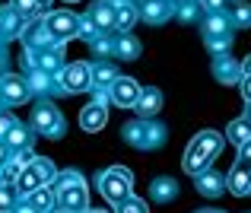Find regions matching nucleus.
Wrapping results in <instances>:
<instances>
[{"instance_id": "1", "label": "nucleus", "mask_w": 251, "mask_h": 213, "mask_svg": "<svg viewBox=\"0 0 251 213\" xmlns=\"http://www.w3.org/2000/svg\"><path fill=\"white\" fill-rule=\"evenodd\" d=\"M223 146V137L216 134V131H203V134H197L194 140L188 143V153H184V172L188 175H201V172H207V165L216 159V153H220Z\"/></svg>"}, {"instance_id": "2", "label": "nucleus", "mask_w": 251, "mask_h": 213, "mask_svg": "<svg viewBox=\"0 0 251 213\" xmlns=\"http://www.w3.org/2000/svg\"><path fill=\"white\" fill-rule=\"evenodd\" d=\"M162 134H166V131H162L159 124H147V118L130 121L127 128H124V140L130 146H137V150H153V146H159Z\"/></svg>"}, {"instance_id": "3", "label": "nucleus", "mask_w": 251, "mask_h": 213, "mask_svg": "<svg viewBox=\"0 0 251 213\" xmlns=\"http://www.w3.org/2000/svg\"><path fill=\"white\" fill-rule=\"evenodd\" d=\"M130 172H124V169H108V172H102L99 175V188H102V194L108 197L111 204H124L130 197Z\"/></svg>"}, {"instance_id": "4", "label": "nucleus", "mask_w": 251, "mask_h": 213, "mask_svg": "<svg viewBox=\"0 0 251 213\" xmlns=\"http://www.w3.org/2000/svg\"><path fill=\"white\" fill-rule=\"evenodd\" d=\"M57 204L70 213H80L86 210V188H83V178L76 172L61 178V188H57Z\"/></svg>"}, {"instance_id": "5", "label": "nucleus", "mask_w": 251, "mask_h": 213, "mask_svg": "<svg viewBox=\"0 0 251 213\" xmlns=\"http://www.w3.org/2000/svg\"><path fill=\"white\" fill-rule=\"evenodd\" d=\"M32 128L45 137H61L64 134V121H61V115H57V108L51 102L35 105V111H32Z\"/></svg>"}, {"instance_id": "6", "label": "nucleus", "mask_w": 251, "mask_h": 213, "mask_svg": "<svg viewBox=\"0 0 251 213\" xmlns=\"http://www.w3.org/2000/svg\"><path fill=\"white\" fill-rule=\"evenodd\" d=\"M42 23H45V29H48V35L54 38V42H64V38L80 35V26H83L74 13H48Z\"/></svg>"}, {"instance_id": "7", "label": "nucleus", "mask_w": 251, "mask_h": 213, "mask_svg": "<svg viewBox=\"0 0 251 213\" xmlns=\"http://www.w3.org/2000/svg\"><path fill=\"white\" fill-rule=\"evenodd\" d=\"M61 86H64V92L92 89V67H86V64H70V67H64L61 70Z\"/></svg>"}, {"instance_id": "8", "label": "nucleus", "mask_w": 251, "mask_h": 213, "mask_svg": "<svg viewBox=\"0 0 251 213\" xmlns=\"http://www.w3.org/2000/svg\"><path fill=\"white\" fill-rule=\"evenodd\" d=\"M111 102L115 105H121V108H134L137 102H140V86H137V80H130V77H118L115 80V86H111Z\"/></svg>"}, {"instance_id": "9", "label": "nucleus", "mask_w": 251, "mask_h": 213, "mask_svg": "<svg viewBox=\"0 0 251 213\" xmlns=\"http://www.w3.org/2000/svg\"><path fill=\"white\" fill-rule=\"evenodd\" d=\"M105 121H108V111H105V102L102 99H96L92 105H86L83 115H80V128L89 131V134H96V131L105 128Z\"/></svg>"}, {"instance_id": "10", "label": "nucleus", "mask_w": 251, "mask_h": 213, "mask_svg": "<svg viewBox=\"0 0 251 213\" xmlns=\"http://www.w3.org/2000/svg\"><path fill=\"white\" fill-rule=\"evenodd\" d=\"M0 99H6L10 105L25 102V99H29V83L19 80V77H3L0 80Z\"/></svg>"}, {"instance_id": "11", "label": "nucleus", "mask_w": 251, "mask_h": 213, "mask_svg": "<svg viewBox=\"0 0 251 213\" xmlns=\"http://www.w3.org/2000/svg\"><path fill=\"white\" fill-rule=\"evenodd\" d=\"M150 197H153L156 204L175 201V197H178V182H175V178H169V175H159L153 185H150Z\"/></svg>"}, {"instance_id": "12", "label": "nucleus", "mask_w": 251, "mask_h": 213, "mask_svg": "<svg viewBox=\"0 0 251 213\" xmlns=\"http://www.w3.org/2000/svg\"><path fill=\"white\" fill-rule=\"evenodd\" d=\"M226 188L232 191V194H239V197H245L251 194V169L248 165H235L232 172H229V178H226Z\"/></svg>"}, {"instance_id": "13", "label": "nucleus", "mask_w": 251, "mask_h": 213, "mask_svg": "<svg viewBox=\"0 0 251 213\" xmlns=\"http://www.w3.org/2000/svg\"><path fill=\"white\" fill-rule=\"evenodd\" d=\"M162 108V92L156 89V86H147V89L140 92V102H137V111H140V118H156Z\"/></svg>"}, {"instance_id": "14", "label": "nucleus", "mask_w": 251, "mask_h": 213, "mask_svg": "<svg viewBox=\"0 0 251 213\" xmlns=\"http://www.w3.org/2000/svg\"><path fill=\"white\" fill-rule=\"evenodd\" d=\"M213 77L220 83H239L245 73H242V64H235L232 57H216L213 61Z\"/></svg>"}, {"instance_id": "15", "label": "nucleus", "mask_w": 251, "mask_h": 213, "mask_svg": "<svg viewBox=\"0 0 251 213\" xmlns=\"http://www.w3.org/2000/svg\"><path fill=\"white\" fill-rule=\"evenodd\" d=\"M89 23L96 26V32H99V35H108V32L115 29V6H111V3H99L96 10H92Z\"/></svg>"}, {"instance_id": "16", "label": "nucleus", "mask_w": 251, "mask_h": 213, "mask_svg": "<svg viewBox=\"0 0 251 213\" xmlns=\"http://www.w3.org/2000/svg\"><path fill=\"white\" fill-rule=\"evenodd\" d=\"M147 23H153V26H159V23H166V19L172 16V3L169 0H143V13H140Z\"/></svg>"}, {"instance_id": "17", "label": "nucleus", "mask_w": 251, "mask_h": 213, "mask_svg": "<svg viewBox=\"0 0 251 213\" xmlns=\"http://www.w3.org/2000/svg\"><path fill=\"white\" fill-rule=\"evenodd\" d=\"M223 188H226V178H223L220 172H201V175H197V191H201L203 197L223 194Z\"/></svg>"}, {"instance_id": "18", "label": "nucleus", "mask_w": 251, "mask_h": 213, "mask_svg": "<svg viewBox=\"0 0 251 213\" xmlns=\"http://www.w3.org/2000/svg\"><path fill=\"white\" fill-rule=\"evenodd\" d=\"M118 80L115 64H96L92 67V89H111Z\"/></svg>"}, {"instance_id": "19", "label": "nucleus", "mask_w": 251, "mask_h": 213, "mask_svg": "<svg viewBox=\"0 0 251 213\" xmlns=\"http://www.w3.org/2000/svg\"><path fill=\"white\" fill-rule=\"evenodd\" d=\"M226 137H229L235 146H245V143L251 140V121H248V118H239V121H232V124L226 128Z\"/></svg>"}, {"instance_id": "20", "label": "nucleus", "mask_w": 251, "mask_h": 213, "mask_svg": "<svg viewBox=\"0 0 251 213\" xmlns=\"http://www.w3.org/2000/svg\"><path fill=\"white\" fill-rule=\"evenodd\" d=\"M203 35L207 38H216V35H229V19L223 13H210L203 19Z\"/></svg>"}, {"instance_id": "21", "label": "nucleus", "mask_w": 251, "mask_h": 213, "mask_svg": "<svg viewBox=\"0 0 251 213\" xmlns=\"http://www.w3.org/2000/svg\"><path fill=\"white\" fill-rule=\"evenodd\" d=\"M134 19H137V6L121 3V0H118V3H115V29L127 32L130 26H134Z\"/></svg>"}, {"instance_id": "22", "label": "nucleus", "mask_w": 251, "mask_h": 213, "mask_svg": "<svg viewBox=\"0 0 251 213\" xmlns=\"http://www.w3.org/2000/svg\"><path fill=\"white\" fill-rule=\"evenodd\" d=\"M115 54L121 57V61H134V57L140 54V42L130 38V35H121V38H118V45H115Z\"/></svg>"}, {"instance_id": "23", "label": "nucleus", "mask_w": 251, "mask_h": 213, "mask_svg": "<svg viewBox=\"0 0 251 213\" xmlns=\"http://www.w3.org/2000/svg\"><path fill=\"white\" fill-rule=\"evenodd\" d=\"M35 57H38V70H57L61 67V48H42V51H35Z\"/></svg>"}, {"instance_id": "24", "label": "nucleus", "mask_w": 251, "mask_h": 213, "mask_svg": "<svg viewBox=\"0 0 251 213\" xmlns=\"http://www.w3.org/2000/svg\"><path fill=\"white\" fill-rule=\"evenodd\" d=\"M6 146H13V150H25V146H29V131H25L23 124H13V131L6 134Z\"/></svg>"}, {"instance_id": "25", "label": "nucleus", "mask_w": 251, "mask_h": 213, "mask_svg": "<svg viewBox=\"0 0 251 213\" xmlns=\"http://www.w3.org/2000/svg\"><path fill=\"white\" fill-rule=\"evenodd\" d=\"M38 10H42V6H38L35 0H13V13H16L19 19H29V16H35Z\"/></svg>"}, {"instance_id": "26", "label": "nucleus", "mask_w": 251, "mask_h": 213, "mask_svg": "<svg viewBox=\"0 0 251 213\" xmlns=\"http://www.w3.org/2000/svg\"><path fill=\"white\" fill-rule=\"evenodd\" d=\"M29 197H32V207H35V210H45V213H48V207L54 204V194H51L48 188H38L35 194H29Z\"/></svg>"}, {"instance_id": "27", "label": "nucleus", "mask_w": 251, "mask_h": 213, "mask_svg": "<svg viewBox=\"0 0 251 213\" xmlns=\"http://www.w3.org/2000/svg\"><path fill=\"white\" fill-rule=\"evenodd\" d=\"M229 45H232V35H216V38H207V48L213 51V54H220V51H229Z\"/></svg>"}, {"instance_id": "28", "label": "nucleus", "mask_w": 251, "mask_h": 213, "mask_svg": "<svg viewBox=\"0 0 251 213\" xmlns=\"http://www.w3.org/2000/svg\"><path fill=\"white\" fill-rule=\"evenodd\" d=\"M118 213H147V204L137 197H127L124 204H118Z\"/></svg>"}, {"instance_id": "29", "label": "nucleus", "mask_w": 251, "mask_h": 213, "mask_svg": "<svg viewBox=\"0 0 251 213\" xmlns=\"http://www.w3.org/2000/svg\"><path fill=\"white\" fill-rule=\"evenodd\" d=\"M232 19H235V26H251V6L245 3L232 6Z\"/></svg>"}, {"instance_id": "30", "label": "nucleus", "mask_w": 251, "mask_h": 213, "mask_svg": "<svg viewBox=\"0 0 251 213\" xmlns=\"http://www.w3.org/2000/svg\"><path fill=\"white\" fill-rule=\"evenodd\" d=\"M13 207V185H3L0 188V213H6Z\"/></svg>"}, {"instance_id": "31", "label": "nucleus", "mask_w": 251, "mask_h": 213, "mask_svg": "<svg viewBox=\"0 0 251 213\" xmlns=\"http://www.w3.org/2000/svg\"><path fill=\"white\" fill-rule=\"evenodd\" d=\"M197 10H201V6H194V3H184L181 10H178V19H181V23H194Z\"/></svg>"}, {"instance_id": "32", "label": "nucleus", "mask_w": 251, "mask_h": 213, "mask_svg": "<svg viewBox=\"0 0 251 213\" xmlns=\"http://www.w3.org/2000/svg\"><path fill=\"white\" fill-rule=\"evenodd\" d=\"M29 83H32V89H48V73L35 70V73H32V80H29Z\"/></svg>"}, {"instance_id": "33", "label": "nucleus", "mask_w": 251, "mask_h": 213, "mask_svg": "<svg viewBox=\"0 0 251 213\" xmlns=\"http://www.w3.org/2000/svg\"><path fill=\"white\" fill-rule=\"evenodd\" d=\"M13 131V118L6 115V111H0V137H6Z\"/></svg>"}, {"instance_id": "34", "label": "nucleus", "mask_w": 251, "mask_h": 213, "mask_svg": "<svg viewBox=\"0 0 251 213\" xmlns=\"http://www.w3.org/2000/svg\"><path fill=\"white\" fill-rule=\"evenodd\" d=\"M239 162H242V165H248V169H251V140H248L245 146H239Z\"/></svg>"}, {"instance_id": "35", "label": "nucleus", "mask_w": 251, "mask_h": 213, "mask_svg": "<svg viewBox=\"0 0 251 213\" xmlns=\"http://www.w3.org/2000/svg\"><path fill=\"white\" fill-rule=\"evenodd\" d=\"M203 3V10H210V13H220L223 10V0H201Z\"/></svg>"}, {"instance_id": "36", "label": "nucleus", "mask_w": 251, "mask_h": 213, "mask_svg": "<svg viewBox=\"0 0 251 213\" xmlns=\"http://www.w3.org/2000/svg\"><path fill=\"white\" fill-rule=\"evenodd\" d=\"M242 96L245 102H251V77H242Z\"/></svg>"}, {"instance_id": "37", "label": "nucleus", "mask_w": 251, "mask_h": 213, "mask_svg": "<svg viewBox=\"0 0 251 213\" xmlns=\"http://www.w3.org/2000/svg\"><path fill=\"white\" fill-rule=\"evenodd\" d=\"M10 162V146H6V140H0V165Z\"/></svg>"}, {"instance_id": "38", "label": "nucleus", "mask_w": 251, "mask_h": 213, "mask_svg": "<svg viewBox=\"0 0 251 213\" xmlns=\"http://www.w3.org/2000/svg\"><path fill=\"white\" fill-rule=\"evenodd\" d=\"M242 73H245V77H251V54L245 57V64H242Z\"/></svg>"}, {"instance_id": "39", "label": "nucleus", "mask_w": 251, "mask_h": 213, "mask_svg": "<svg viewBox=\"0 0 251 213\" xmlns=\"http://www.w3.org/2000/svg\"><path fill=\"white\" fill-rule=\"evenodd\" d=\"M35 3H38V6H45V10H48V3H51V0H35Z\"/></svg>"}, {"instance_id": "40", "label": "nucleus", "mask_w": 251, "mask_h": 213, "mask_svg": "<svg viewBox=\"0 0 251 213\" xmlns=\"http://www.w3.org/2000/svg\"><path fill=\"white\" fill-rule=\"evenodd\" d=\"M245 118H248V121H251V102H248V111H245Z\"/></svg>"}, {"instance_id": "41", "label": "nucleus", "mask_w": 251, "mask_h": 213, "mask_svg": "<svg viewBox=\"0 0 251 213\" xmlns=\"http://www.w3.org/2000/svg\"><path fill=\"white\" fill-rule=\"evenodd\" d=\"M197 213H223V210H197Z\"/></svg>"}, {"instance_id": "42", "label": "nucleus", "mask_w": 251, "mask_h": 213, "mask_svg": "<svg viewBox=\"0 0 251 213\" xmlns=\"http://www.w3.org/2000/svg\"><path fill=\"white\" fill-rule=\"evenodd\" d=\"M3 64H6V61H3V54H0V70H3Z\"/></svg>"}, {"instance_id": "43", "label": "nucleus", "mask_w": 251, "mask_h": 213, "mask_svg": "<svg viewBox=\"0 0 251 213\" xmlns=\"http://www.w3.org/2000/svg\"><path fill=\"white\" fill-rule=\"evenodd\" d=\"M0 188H3V178H0Z\"/></svg>"}, {"instance_id": "44", "label": "nucleus", "mask_w": 251, "mask_h": 213, "mask_svg": "<svg viewBox=\"0 0 251 213\" xmlns=\"http://www.w3.org/2000/svg\"><path fill=\"white\" fill-rule=\"evenodd\" d=\"M181 3H191V0H181Z\"/></svg>"}, {"instance_id": "45", "label": "nucleus", "mask_w": 251, "mask_h": 213, "mask_svg": "<svg viewBox=\"0 0 251 213\" xmlns=\"http://www.w3.org/2000/svg\"><path fill=\"white\" fill-rule=\"evenodd\" d=\"M67 3H76V0H67Z\"/></svg>"}, {"instance_id": "46", "label": "nucleus", "mask_w": 251, "mask_h": 213, "mask_svg": "<svg viewBox=\"0 0 251 213\" xmlns=\"http://www.w3.org/2000/svg\"><path fill=\"white\" fill-rule=\"evenodd\" d=\"M96 213H102V210H96Z\"/></svg>"}]
</instances>
